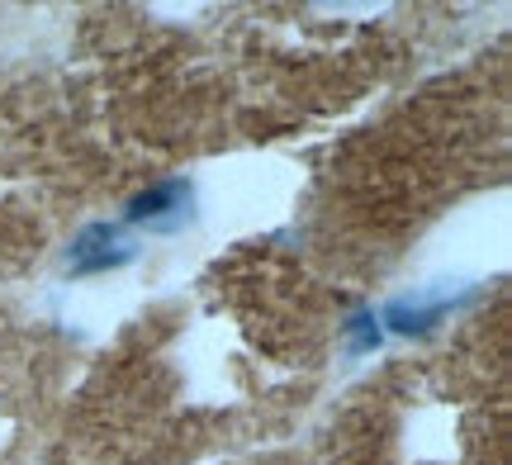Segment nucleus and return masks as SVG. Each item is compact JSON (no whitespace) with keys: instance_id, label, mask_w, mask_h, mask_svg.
Segmentation results:
<instances>
[{"instance_id":"nucleus-1","label":"nucleus","mask_w":512,"mask_h":465,"mask_svg":"<svg viewBox=\"0 0 512 465\" xmlns=\"http://www.w3.org/2000/svg\"><path fill=\"white\" fill-rule=\"evenodd\" d=\"M190 219H195V181L166 176V181H152V186H143L138 195H128L119 224H124L128 233H133V228H147V233H181Z\"/></svg>"},{"instance_id":"nucleus-2","label":"nucleus","mask_w":512,"mask_h":465,"mask_svg":"<svg viewBox=\"0 0 512 465\" xmlns=\"http://www.w3.org/2000/svg\"><path fill=\"white\" fill-rule=\"evenodd\" d=\"M128 261H138V238L119 219H95L67 247V276H110V271H124Z\"/></svg>"},{"instance_id":"nucleus-4","label":"nucleus","mask_w":512,"mask_h":465,"mask_svg":"<svg viewBox=\"0 0 512 465\" xmlns=\"http://www.w3.org/2000/svg\"><path fill=\"white\" fill-rule=\"evenodd\" d=\"M342 342H347V356L380 352L384 328H380V318H375V309H351V314L342 318Z\"/></svg>"},{"instance_id":"nucleus-3","label":"nucleus","mask_w":512,"mask_h":465,"mask_svg":"<svg viewBox=\"0 0 512 465\" xmlns=\"http://www.w3.org/2000/svg\"><path fill=\"white\" fill-rule=\"evenodd\" d=\"M460 304H470V290H451V285H437V290H403V295L389 299L375 318H380L384 333L427 337V333H437Z\"/></svg>"}]
</instances>
